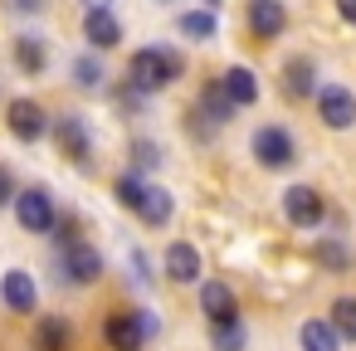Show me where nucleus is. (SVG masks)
<instances>
[{"label":"nucleus","instance_id":"nucleus-1","mask_svg":"<svg viewBox=\"0 0 356 351\" xmlns=\"http://www.w3.org/2000/svg\"><path fill=\"white\" fill-rule=\"evenodd\" d=\"M181 54L176 49H137L132 54V69H127V79H132V88L137 93H156V88H166V83H176L181 79Z\"/></svg>","mask_w":356,"mask_h":351},{"label":"nucleus","instance_id":"nucleus-2","mask_svg":"<svg viewBox=\"0 0 356 351\" xmlns=\"http://www.w3.org/2000/svg\"><path fill=\"white\" fill-rule=\"evenodd\" d=\"M234 113H239V103L229 98L225 79H215V83L200 93V103H195V117H200V122H195V132H200V137H210V132H215V127H225Z\"/></svg>","mask_w":356,"mask_h":351},{"label":"nucleus","instance_id":"nucleus-3","mask_svg":"<svg viewBox=\"0 0 356 351\" xmlns=\"http://www.w3.org/2000/svg\"><path fill=\"white\" fill-rule=\"evenodd\" d=\"M254 156H259L264 171H288L298 161V147H293V137L283 127H259L254 132Z\"/></svg>","mask_w":356,"mask_h":351},{"label":"nucleus","instance_id":"nucleus-4","mask_svg":"<svg viewBox=\"0 0 356 351\" xmlns=\"http://www.w3.org/2000/svg\"><path fill=\"white\" fill-rule=\"evenodd\" d=\"M15 220H20V229H30V234L59 229V215H54V205H49V190H40V186L15 195Z\"/></svg>","mask_w":356,"mask_h":351},{"label":"nucleus","instance_id":"nucleus-5","mask_svg":"<svg viewBox=\"0 0 356 351\" xmlns=\"http://www.w3.org/2000/svg\"><path fill=\"white\" fill-rule=\"evenodd\" d=\"M317 117H322L332 132H346V127L356 122V93H351V88H341V83L317 88Z\"/></svg>","mask_w":356,"mask_h":351},{"label":"nucleus","instance_id":"nucleus-6","mask_svg":"<svg viewBox=\"0 0 356 351\" xmlns=\"http://www.w3.org/2000/svg\"><path fill=\"white\" fill-rule=\"evenodd\" d=\"M283 215H288V225H298V229L322 225V215H327L322 190H312V186H288V190H283Z\"/></svg>","mask_w":356,"mask_h":351},{"label":"nucleus","instance_id":"nucleus-7","mask_svg":"<svg viewBox=\"0 0 356 351\" xmlns=\"http://www.w3.org/2000/svg\"><path fill=\"white\" fill-rule=\"evenodd\" d=\"M147 332H152V322L142 312H113L108 327H103V336H108L113 351H142L147 346Z\"/></svg>","mask_w":356,"mask_h":351},{"label":"nucleus","instance_id":"nucleus-8","mask_svg":"<svg viewBox=\"0 0 356 351\" xmlns=\"http://www.w3.org/2000/svg\"><path fill=\"white\" fill-rule=\"evenodd\" d=\"M6 122H10V137H15V142H40V137L49 132V117H44V108H40L35 98H15V103L6 108Z\"/></svg>","mask_w":356,"mask_h":351},{"label":"nucleus","instance_id":"nucleus-9","mask_svg":"<svg viewBox=\"0 0 356 351\" xmlns=\"http://www.w3.org/2000/svg\"><path fill=\"white\" fill-rule=\"evenodd\" d=\"M64 278H74V283H98V278H103V254H98L93 244H83V239H69V244H64Z\"/></svg>","mask_w":356,"mask_h":351},{"label":"nucleus","instance_id":"nucleus-10","mask_svg":"<svg viewBox=\"0 0 356 351\" xmlns=\"http://www.w3.org/2000/svg\"><path fill=\"white\" fill-rule=\"evenodd\" d=\"M0 302H6L10 312H35L40 302V288L25 268H6V278H0Z\"/></svg>","mask_w":356,"mask_h":351},{"label":"nucleus","instance_id":"nucleus-11","mask_svg":"<svg viewBox=\"0 0 356 351\" xmlns=\"http://www.w3.org/2000/svg\"><path fill=\"white\" fill-rule=\"evenodd\" d=\"M249 30H254V40H278L288 30L283 0H249Z\"/></svg>","mask_w":356,"mask_h":351},{"label":"nucleus","instance_id":"nucleus-12","mask_svg":"<svg viewBox=\"0 0 356 351\" xmlns=\"http://www.w3.org/2000/svg\"><path fill=\"white\" fill-rule=\"evenodd\" d=\"M200 312H205L210 322H239L234 288H225V283H205V288H200Z\"/></svg>","mask_w":356,"mask_h":351},{"label":"nucleus","instance_id":"nucleus-13","mask_svg":"<svg viewBox=\"0 0 356 351\" xmlns=\"http://www.w3.org/2000/svg\"><path fill=\"white\" fill-rule=\"evenodd\" d=\"M283 93L288 98H317V69H312V59H288L283 64Z\"/></svg>","mask_w":356,"mask_h":351},{"label":"nucleus","instance_id":"nucleus-14","mask_svg":"<svg viewBox=\"0 0 356 351\" xmlns=\"http://www.w3.org/2000/svg\"><path fill=\"white\" fill-rule=\"evenodd\" d=\"M54 137H59V147H64V156H74L79 166H88V127H83V117H59L54 122Z\"/></svg>","mask_w":356,"mask_h":351},{"label":"nucleus","instance_id":"nucleus-15","mask_svg":"<svg viewBox=\"0 0 356 351\" xmlns=\"http://www.w3.org/2000/svg\"><path fill=\"white\" fill-rule=\"evenodd\" d=\"M166 278H176V283H195V278H200V249L186 244V239H176V244L166 249Z\"/></svg>","mask_w":356,"mask_h":351},{"label":"nucleus","instance_id":"nucleus-16","mask_svg":"<svg viewBox=\"0 0 356 351\" xmlns=\"http://www.w3.org/2000/svg\"><path fill=\"white\" fill-rule=\"evenodd\" d=\"M83 40H88L93 49H113V44L122 40L118 15H113V10H88V20H83Z\"/></svg>","mask_w":356,"mask_h":351},{"label":"nucleus","instance_id":"nucleus-17","mask_svg":"<svg viewBox=\"0 0 356 351\" xmlns=\"http://www.w3.org/2000/svg\"><path fill=\"white\" fill-rule=\"evenodd\" d=\"M298 341H302V351H341V332L332 327V317H327V322H322V317L302 322V327H298Z\"/></svg>","mask_w":356,"mask_h":351},{"label":"nucleus","instance_id":"nucleus-18","mask_svg":"<svg viewBox=\"0 0 356 351\" xmlns=\"http://www.w3.org/2000/svg\"><path fill=\"white\" fill-rule=\"evenodd\" d=\"M220 79H225V88H229V98H234L239 108H249V103H259V79H254V69H244V64H234V69H225Z\"/></svg>","mask_w":356,"mask_h":351},{"label":"nucleus","instance_id":"nucleus-19","mask_svg":"<svg viewBox=\"0 0 356 351\" xmlns=\"http://www.w3.org/2000/svg\"><path fill=\"white\" fill-rule=\"evenodd\" d=\"M137 215H142V220H147L152 229H156V225H166V220H171V195H166L161 186H152V181H147V190H142V205H137Z\"/></svg>","mask_w":356,"mask_h":351},{"label":"nucleus","instance_id":"nucleus-20","mask_svg":"<svg viewBox=\"0 0 356 351\" xmlns=\"http://www.w3.org/2000/svg\"><path fill=\"white\" fill-rule=\"evenodd\" d=\"M181 35L186 40H215V15L210 10H186L181 15Z\"/></svg>","mask_w":356,"mask_h":351},{"label":"nucleus","instance_id":"nucleus-21","mask_svg":"<svg viewBox=\"0 0 356 351\" xmlns=\"http://www.w3.org/2000/svg\"><path fill=\"white\" fill-rule=\"evenodd\" d=\"M40 351H69V322L44 317L40 322Z\"/></svg>","mask_w":356,"mask_h":351},{"label":"nucleus","instance_id":"nucleus-22","mask_svg":"<svg viewBox=\"0 0 356 351\" xmlns=\"http://www.w3.org/2000/svg\"><path fill=\"white\" fill-rule=\"evenodd\" d=\"M332 327L341 332V341H356V297H337L332 302Z\"/></svg>","mask_w":356,"mask_h":351},{"label":"nucleus","instance_id":"nucleus-23","mask_svg":"<svg viewBox=\"0 0 356 351\" xmlns=\"http://www.w3.org/2000/svg\"><path fill=\"white\" fill-rule=\"evenodd\" d=\"M15 59H20V69L40 74V69H44V44H40V40H20V44H15Z\"/></svg>","mask_w":356,"mask_h":351},{"label":"nucleus","instance_id":"nucleus-24","mask_svg":"<svg viewBox=\"0 0 356 351\" xmlns=\"http://www.w3.org/2000/svg\"><path fill=\"white\" fill-rule=\"evenodd\" d=\"M74 74H79V88H88V93H93V88H103V64H98L93 54H88V59H79V64H74Z\"/></svg>","mask_w":356,"mask_h":351},{"label":"nucleus","instance_id":"nucleus-25","mask_svg":"<svg viewBox=\"0 0 356 351\" xmlns=\"http://www.w3.org/2000/svg\"><path fill=\"white\" fill-rule=\"evenodd\" d=\"M317 259H322L327 268H337V273H341V268L351 263V254H346V244H337V239H322V244H317Z\"/></svg>","mask_w":356,"mask_h":351},{"label":"nucleus","instance_id":"nucleus-26","mask_svg":"<svg viewBox=\"0 0 356 351\" xmlns=\"http://www.w3.org/2000/svg\"><path fill=\"white\" fill-rule=\"evenodd\" d=\"M142 190H147V181H142V176H122V181H118V200H122L127 210H137V205H142Z\"/></svg>","mask_w":356,"mask_h":351},{"label":"nucleus","instance_id":"nucleus-27","mask_svg":"<svg viewBox=\"0 0 356 351\" xmlns=\"http://www.w3.org/2000/svg\"><path fill=\"white\" fill-rule=\"evenodd\" d=\"M215 346H220V351H239V346H244L239 322H215Z\"/></svg>","mask_w":356,"mask_h":351},{"label":"nucleus","instance_id":"nucleus-28","mask_svg":"<svg viewBox=\"0 0 356 351\" xmlns=\"http://www.w3.org/2000/svg\"><path fill=\"white\" fill-rule=\"evenodd\" d=\"M15 195H20V190H15V181H10V171H6V166H0V205H15Z\"/></svg>","mask_w":356,"mask_h":351},{"label":"nucleus","instance_id":"nucleus-29","mask_svg":"<svg viewBox=\"0 0 356 351\" xmlns=\"http://www.w3.org/2000/svg\"><path fill=\"white\" fill-rule=\"evenodd\" d=\"M337 15H341L346 25H356V0H337Z\"/></svg>","mask_w":356,"mask_h":351},{"label":"nucleus","instance_id":"nucleus-30","mask_svg":"<svg viewBox=\"0 0 356 351\" xmlns=\"http://www.w3.org/2000/svg\"><path fill=\"white\" fill-rule=\"evenodd\" d=\"M161 156H156V147H137V166H156Z\"/></svg>","mask_w":356,"mask_h":351},{"label":"nucleus","instance_id":"nucleus-31","mask_svg":"<svg viewBox=\"0 0 356 351\" xmlns=\"http://www.w3.org/2000/svg\"><path fill=\"white\" fill-rule=\"evenodd\" d=\"M88 10H113V0H83Z\"/></svg>","mask_w":356,"mask_h":351},{"label":"nucleus","instance_id":"nucleus-32","mask_svg":"<svg viewBox=\"0 0 356 351\" xmlns=\"http://www.w3.org/2000/svg\"><path fill=\"white\" fill-rule=\"evenodd\" d=\"M15 6H20V10H40V0H15Z\"/></svg>","mask_w":356,"mask_h":351},{"label":"nucleus","instance_id":"nucleus-33","mask_svg":"<svg viewBox=\"0 0 356 351\" xmlns=\"http://www.w3.org/2000/svg\"><path fill=\"white\" fill-rule=\"evenodd\" d=\"M205 6H210V10H215V6H220V0H205Z\"/></svg>","mask_w":356,"mask_h":351}]
</instances>
